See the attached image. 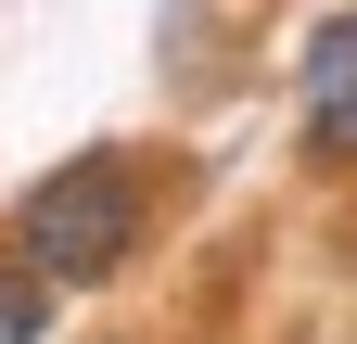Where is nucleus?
Masks as SVG:
<instances>
[{"mask_svg": "<svg viewBox=\"0 0 357 344\" xmlns=\"http://www.w3.org/2000/svg\"><path fill=\"white\" fill-rule=\"evenodd\" d=\"M141 242H153V191H141L128 153H64L52 179H26V204H13V255L52 293H102Z\"/></svg>", "mask_w": 357, "mask_h": 344, "instance_id": "obj_1", "label": "nucleus"}, {"mask_svg": "<svg viewBox=\"0 0 357 344\" xmlns=\"http://www.w3.org/2000/svg\"><path fill=\"white\" fill-rule=\"evenodd\" d=\"M294 115L319 166H357V13H319V38L294 52Z\"/></svg>", "mask_w": 357, "mask_h": 344, "instance_id": "obj_2", "label": "nucleus"}, {"mask_svg": "<svg viewBox=\"0 0 357 344\" xmlns=\"http://www.w3.org/2000/svg\"><path fill=\"white\" fill-rule=\"evenodd\" d=\"M0 344H52V281L26 255H0Z\"/></svg>", "mask_w": 357, "mask_h": 344, "instance_id": "obj_3", "label": "nucleus"}]
</instances>
